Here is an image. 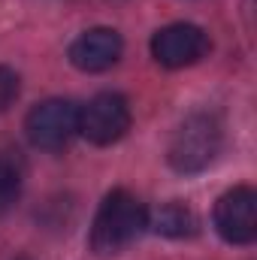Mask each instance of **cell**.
<instances>
[{"instance_id": "9c48e42d", "label": "cell", "mask_w": 257, "mask_h": 260, "mask_svg": "<svg viewBox=\"0 0 257 260\" xmlns=\"http://www.w3.org/2000/svg\"><path fill=\"white\" fill-rule=\"evenodd\" d=\"M21 185H24L21 164L15 157H9V154H0V215H6L18 203Z\"/></svg>"}, {"instance_id": "3957f363", "label": "cell", "mask_w": 257, "mask_h": 260, "mask_svg": "<svg viewBox=\"0 0 257 260\" xmlns=\"http://www.w3.org/2000/svg\"><path fill=\"white\" fill-rule=\"evenodd\" d=\"M27 139L43 151H61L79 133V106L64 97H52L37 103L24 118Z\"/></svg>"}, {"instance_id": "30bf717a", "label": "cell", "mask_w": 257, "mask_h": 260, "mask_svg": "<svg viewBox=\"0 0 257 260\" xmlns=\"http://www.w3.org/2000/svg\"><path fill=\"white\" fill-rule=\"evenodd\" d=\"M21 94V76L12 70V67L0 64V112H6Z\"/></svg>"}, {"instance_id": "ba28073f", "label": "cell", "mask_w": 257, "mask_h": 260, "mask_svg": "<svg viewBox=\"0 0 257 260\" xmlns=\"http://www.w3.org/2000/svg\"><path fill=\"white\" fill-rule=\"evenodd\" d=\"M154 230L164 233V236H173V239H185V236H194L197 233V218H194V212L188 206L167 203L154 215Z\"/></svg>"}, {"instance_id": "52a82bcc", "label": "cell", "mask_w": 257, "mask_h": 260, "mask_svg": "<svg viewBox=\"0 0 257 260\" xmlns=\"http://www.w3.org/2000/svg\"><path fill=\"white\" fill-rule=\"evenodd\" d=\"M124 52V40L112 27H91L79 34L70 46V64L82 73H103L112 64H118Z\"/></svg>"}, {"instance_id": "7a4b0ae2", "label": "cell", "mask_w": 257, "mask_h": 260, "mask_svg": "<svg viewBox=\"0 0 257 260\" xmlns=\"http://www.w3.org/2000/svg\"><path fill=\"white\" fill-rule=\"evenodd\" d=\"M221 145H224L221 121L209 112H194L173 133L167 157L176 173H200L218 157Z\"/></svg>"}, {"instance_id": "5b68a950", "label": "cell", "mask_w": 257, "mask_h": 260, "mask_svg": "<svg viewBox=\"0 0 257 260\" xmlns=\"http://www.w3.org/2000/svg\"><path fill=\"white\" fill-rule=\"evenodd\" d=\"M209 52V37L191 21H176L151 37V58L167 70H182L197 64Z\"/></svg>"}, {"instance_id": "277c9868", "label": "cell", "mask_w": 257, "mask_h": 260, "mask_svg": "<svg viewBox=\"0 0 257 260\" xmlns=\"http://www.w3.org/2000/svg\"><path fill=\"white\" fill-rule=\"evenodd\" d=\"M130 130V103L115 94L103 91L79 109V133L94 145H112Z\"/></svg>"}, {"instance_id": "8fae6325", "label": "cell", "mask_w": 257, "mask_h": 260, "mask_svg": "<svg viewBox=\"0 0 257 260\" xmlns=\"http://www.w3.org/2000/svg\"><path fill=\"white\" fill-rule=\"evenodd\" d=\"M21 260H24V257H21Z\"/></svg>"}, {"instance_id": "6da1fadb", "label": "cell", "mask_w": 257, "mask_h": 260, "mask_svg": "<svg viewBox=\"0 0 257 260\" xmlns=\"http://www.w3.org/2000/svg\"><path fill=\"white\" fill-rule=\"evenodd\" d=\"M148 227L145 206L130 191H112L100 203L94 224H91V248L97 254H118L130 242L142 236Z\"/></svg>"}, {"instance_id": "8992f818", "label": "cell", "mask_w": 257, "mask_h": 260, "mask_svg": "<svg viewBox=\"0 0 257 260\" xmlns=\"http://www.w3.org/2000/svg\"><path fill=\"white\" fill-rule=\"evenodd\" d=\"M215 230L230 245H251L257 239V194L239 185L215 203Z\"/></svg>"}]
</instances>
